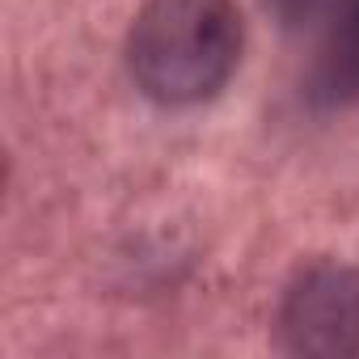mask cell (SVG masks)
Masks as SVG:
<instances>
[{"instance_id":"1","label":"cell","mask_w":359,"mask_h":359,"mask_svg":"<svg viewBox=\"0 0 359 359\" xmlns=\"http://www.w3.org/2000/svg\"><path fill=\"white\" fill-rule=\"evenodd\" d=\"M245 55V18L233 0H144L127 26L135 89L169 110L220 97Z\"/></svg>"},{"instance_id":"2","label":"cell","mask_w":359,"mask_h":359,"mask_svg":"<svg viewBox=\"0 0 359 359\" xmlns=\"http://www.w3.org/2000/svg\"><path fill=\"white\" fill-rule=\"evenodd\" d=\"M275 342L300 359L359 355V266L342 258H309L283 283L275 309Z\"/></svg>"}]
</instances>
